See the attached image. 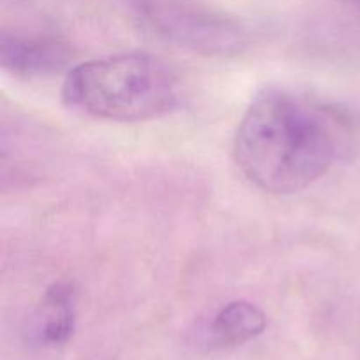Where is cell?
I'll return each mask as SVG.
<instances>
[{
	"label": "cell",
	"mask_w": 360,
	"mask_h": 360,
	"mask_svg": "<svg viewBox=\"0 0 360 360\" xmlns=\"http://www.w3.org/2000/svg\"><path fill=\"white\" fill-rule=\"evenodd\" d=\"M67 62L69 53L56 42L6 34L0 39V63L14 76H44L60 70Z\"/></svg>",
	"instance_id": "obj_3"
},
{
	"label": "cell",
	"mask_w": 360,
	"mask_h": 360,
	"mask_svg": "<svg viewBox=\"0 0 360 360\" xmlns=\"http://www.w3.org/2000/svg\"><path fill=\"white\" fill-rule=\"evenodd\" d=\"M267 320L259 306L248 301H234L217 313L210 326L213 348H234L255 340L266 330Z\"/></svg>",
	"instance_id": "obj_5"
},
{
	"label": "cell",
	"mask_w": 360,
	"mask_h": 360,
	"mask_svg": "<svg viewBox=\"0 0 360 360\" xmlns=\"http://www.w3.org/2000/svg\"><path fill=\"white\" fill-rule=\"evenodd\" d=\"M341 112L319 98L285 88L260 94L234 136V160L267 193L301 192L322 178L348 143Z\"/></svg>",
	"instance_id": "obj_1"
},
{
	"label": "cell",
	"mask_w": 360,
	"mask_h": 360,
	"mask_svg": "<svg viewBox=\"0 0 360 360\" xmlns=\"http://www.w3.org/2000/svg\"><path fill=\"white\" fill-rule=\"evenodd\" d=\"M62 97L74 111L122 123L160 118L179 102L172 70L146 53H123L74 67Z\"/></svg>",
	"instance_id": "obj_2"
},
{
	"label": "cell",
	"mask_w": 360,
	"mask_h": 360,
	"mask_svg": "<svg viewBox=\"0 0 360 360\" xmlns=\"http://www.w3.org/2000/svg\"><path fill=\"white\" fill-rule=\"evenodd\" d=\"M76 297L70 285L55 283L46 290L32 319V340L41 347H62L72 338Z\"/></svg>",
	"instance_id": "obj_4"
}]
</instances>
